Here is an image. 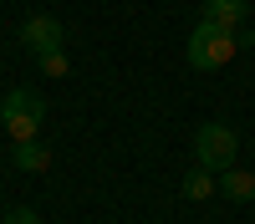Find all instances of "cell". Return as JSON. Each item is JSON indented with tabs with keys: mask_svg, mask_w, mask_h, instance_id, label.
Listing matches in <instances>:
<instances>
[{
	"mask_svg": "<svg viewBox=\"0 0 255 224\" xmlns=\"http://www.w3.org/2000/svg\"><path fill=\"white\" fill-rule=\"evenodd\" d=\"M0 128L10 133V143H36L41 128H46V102H41V92H31V87L5 92V102H0Z\"/></svg>",
	"mask_w": 255,
	"mask_h": 224,
	"instance_id": "cell-1",
	"label": "cell"
},
{
	"mask_svg": "<svg viewBox=\"0 0 255 224\" xmlns=\"http://www.w3.org/2000/svg\"><path fill=\"white\" fill-rule=\"evenodd\" d=\"M235 51H240L235 31H220V26H209V20H199V26L189 31V67L194 72H220L225 61H235Z\"/></svg>",
	"mask_w": 255,
	"mask_h": 224,
	"instance_id": "cell-2",
	"label": "cell"
},
{
	"mask_svg": "<svg viewBox=\"0 0 255 224\" xmlns=\"http://www.w3.org/2000/svg\"><path fill=\"white\" fill-rule=\"evenodd\" d=\"M235 153H240V138L230 122H204L194 133V168L225 173V168H235Z\"/></svg>",
	"mask_w": 255,
	"mask_h": 224,
	"instance_id": "cell-3",
	"label": "cell"
},
{
	"mask_svg": "<svg viewBox=\"0 0 255 224\" xmlns=\"http://www.w3.org/2000/svg\"><path fill=\"white\" fill-rule=\"evenodd\" d=\"M20 41H26L36 56H46V51H61V46H67V31H61L56 15H31L26 26H20Z\"/></svg>",
	"mask_w": 255,
	"mask_h": 224,
	"instance_id": "cell-4",
	"label": "cell"
},
{
	"mask_svg": "<svg viewBox=\"0 0 255 224\" xmlns=\"http://www.w3.org/2000/svg\"><path fill=\"white\" fill-rule=\"evenodd\" d=\"M250 15V0H204V20L220 31H240Z\"/></svg>",
	"mask_w": 255,
	"mask_h": 224,
	"instance_id": "cell-5",
	"label": "cell"
},
{
	"mask_svg": "<svg viewBox=\"0 0 255 224\" xmlns=\"http://www.w3.org/2000/svg\"><path fill=\"white\" fill-rule=\"evenodd\" d=\"M10 163H15V168L20 173H46L51 168V148H46V143H10Z\"/></svg>",
	"mask_w": 255,
	"mask_h": 224,
	"instance_id": "cell-6",
	"label": "cell"
},
{
	"mask_svg": "<svg viewBox=\"0 0 255 224\" xmlns=\"http://www.w3.org/2000/svg\"><path fill=\"white\" fill-rule=\"evenodd\" d=\"M220 194H225L230 204H250V199H255V173H245V168H225V173H220Z\"/></svg>",
	"mask_w": 255,
	"mask_h": 224,
	"instance_id": "cell-7",
	"label": "cell"
},
{
	"mask_svg": "<svg viewBox=\"0 0 255 224\" xmlns=\"http://www.w3.org/2000/svg\"><path fill=\"white\" fill-rule=\"evenodd\" d=\"M179 194H184L189 204H204V199H215V194H220V183H215V173H209V168H194V173H184Z\"/></svg>",
	"mask_w": 255,
	"mask_h": 224,
	"instance_id": "cell-8",
	"label": "cell"
},
{
	"mask_svg": "<svg viewBox=\"0 0 255 224\" xmlns=\"http://www.w3.org/2000/svg\"><path fill=\"white\" fill-rule=\"evenodd\" d=\"M36 61H41V72H46V76H72L67 51H46V56H36Z\"/></svg>",
	"mask_w": 255,
	"mask_h": 224,
	"instance_id": "cell-9",
	"label": "cell"
},
{
	"mask_svg": "<svg viewBox=\"0 0 255 224\" xmlns=\"http://www.w3.org/2000/svg\"><path fill=\"white\" fill-rule=\"evenodd\" d=\"M0 224H41V214L31 209V204H10V209L0 214Z\"/></svg>",
	"mask_w": 255,
	"mask_h": 224,
	"instance_id": "cell-10",
	"label": "cell"
}]
</instances>
